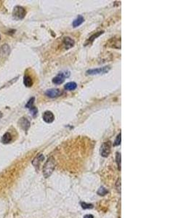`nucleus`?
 <instances>
[{
	"instance_id": "nucleus-14",
	"label": "nucleus",
	"mask_w": 194,
	"mask_h": 218,
	"mask_svg": "<svg viewBox=\"0 0 194 218\" xmlns=\"http://www.w3.org/2000/svg\"><path fill=\"white\" fill-rule=\"evenodd\" d=\"M76 87H77V85H76V82H68V83H67L66 85H65V86H64V88L66 89V90H69V91L76 90Z\"/></svg>"
},
{
	"instance_id": "nucleus-2",
	"label": "nucleus",
	"mask_w": 194,
	"mask_h": 218,
	"mask_svg": "<svg viewBox=\"0 0 194 218\" xmlns=\"http://www.w3.org/2000/svg\"><path fill=\"white\" fill-rule=\"evenodd\" d=\"M26 15L25 8L21 6H15L13 11V17L15 20H23Z\"/></svg>"
},
{
	"instance_id": "nucleus-8",
	"label": "nucleus",
	"mask_w": 194,
	"mask_h": 218,
	"mask_svg": "<svg viewBox=\"0 0 194 218\" xmlns=\"http://www.w3.org/2000/svg\"><path fill=\"white\" fill-rule=\"evenodd\" d=\"M42 119L45 121L46 123L47 124H50L52 123L55 120V116L54 114H52V112L49 111H47L43 114L42 116Z\"/></svg>"
},
{
	"instance_id": "nucleus-20",
	"label": "nucleus",
	"mask_w": 194,
	"mask_h": 218,
	"mask_svg": "<svg viewBox=\"0 0 194 218\" xmlns=\"http://www.w3.org/2000/svg\"><path fill=\"white\" fill-rule=\"evenodd\" d=\"M116 161H117L118 169H121V154H120V153L116 154Z\"/></svg>"
},
{
	"instance_id": "nucleus-1",
	"label": "nucleus",
	"mask_w": 194,
	"mask_h": 218,
	"mask_svg": "<svg viewBox=\"0 0 194 218\" xmlns=\"http://www.w3.org/2000/svg\"><path fill=\"white\" fill-rule=\"evenodd\" d=\"M55 167V162L52 157H49L43 166V175L44 178H47L51 175Z\"/></svg>"
},
{
	"instance_id": "nucleus-4",
	"label": "nucleus",
	"mask_w": 194,
	"mask_h": 218,
	"mask_svg": "<svg viewBox=\"0 0 194 218\" xmlns=\"http://www.w3.org/2000/svg\"><path fill=\"white\" fill-rule=\"evenodd\" d=\"M70 76V72H61L59 74H58L55 78L52 79V82L55 85H61L64 82L65 78Z\"/></svg>"
},
{
	"instance_id": "nucleus-18",
	"label": "nucleus",
	"mask_w": 194,
	"mask_h": 218,
	"mask_svg": "<svg viewBox=\"0 0 194 218\" xmlns=\"http://www.w3.org/2000/svg\"><path fill=\"white\" fill-rule=\"evenodd\" d=\"M107 193H108V190H106L104 187H100V189L98 190V191H97V193L100 196H105Z\"/></svg>"
},
{
	"instance_id": "nucleus-12",
	"label": "nucleus",
	"mask_w": 194,
	"mask_h": 218,
	"mask_svg": "<svg viewBox=\"0 0 194 218\" xmlns=\"http://www.w3.org/2000/svg\"><path fill=\"white\" fill-rule=\"evenodd\" d=\"M23 84L26 87H31L33 85V80L29 75H25L23 77Z\"/></svg>"
},
{
	"instance_id": "nucleus-3",
	"label": "nucleus",
	"mask_w": 194,
	"mask_h": 218,
	"mask_svg": "<svg viewBox=\"0 0 194 218\" xmlns=\"http://www.w3.org/2000/svg\"><path fill=\"white\" fill-rule=\"evenodd\" d=\"M110 67L104 66L102 68H93V69H90L87 71V75H97V74H103L106 73L109 71Z\"/></svg>"
},
{
	"instance_id": "nucleus-21",
	"label": "nucleus",
	"mask_w": 194,
	"mask_h": 218,
	"mask_svg": "<svg viewBox=\"0 0 194 218\" xmlns=\"http://www.w3.org/2000/svg\"><path fill=\"white\" fill-rule=\"evenodd\" d=\"M121 133H119V134H118V136L116 137V140H115L114 145H116H116H120V143H121Z\"/></svg>"
},
{
	"instance_id": "nucleus-22",
	"label": "nucleus",
	"mask_w": 194,
	"mask_h": 218,
	"mask_svg": "<svg viewBox=\"0 0 194 218\" xmlns=\"http://www.w3.org/2000/svg\"><path fill=\"white\" fill-rule=\"evenodd\" d=\"M84 218H94L93 215H92V214H87V215L85 216V217Z\"/></svg>"
},
{
	"instance_id": "nucleus-7",
	"label": "nucleus",
	"mask_w": 194,
	"mask_h": 218,
	"mask_svg": "<svg viewBox=\"0 0 194 218\" xmlns=\"http://www.w3.org/2000/svg\"><path fill=\"white\" fill-rule=\"evenodd\" d=\"M18 124H19V126L23 129L24 131L27 132L28 130L29 127H30L31 123L27 118L22 117L20 118L19 121H18Z\"/></svg>"
},
{
	"instance_id": "nucleus-5",
	"label": "nucleus",
	"mask_w": 194,
	"mask_h": 218,
	"mask_svg": "<svg viewBox=\"0 0 194 218\" xmlns=\"http://www.w3.org/2000/svg\"><path fill=\"white\" fill-rule=\"evenodd\" d=\"M111 142H105L102 144L100 147V154L102 157H108L109 156L110 153H111Z\"/></svg>"
},
{
	"instance_id": "nucleus-15",
	"label": "nucleus",
	"mask_w": 194,
	"mask_h": 218,
	"mask_svg": "<svg viewBox=\"0 0 194 218\" xmlns=\"http://www.w3.org/2000/svg\"><path fill=\"white\" fill-rule=\"evenodd\" d=\"M103 33V31H99V32H97V33L94 34L92 36H91V37H90V39H89L88 40H87V42H86L85 45H87V44H90V43H92V42H93L94 40H95V39L96 38H97V37H98L99 36H100L101 34H102Z\"/></svg>"
},
{
	"instance_id": "nucleus-6",
	"label": "nucleus",
	"mask_w": 194,
	"mask_h": 218,
	"mask_svg": "<svg viewBox=\"0 0 194 218\" xmlns=\"http://www.w3.org/2000/svg\"><path fill=\"white\" fill-rule=\"evenodd\" d=\"M62 95V91L59 89H49L45 92V95L49 98H55Z\"/></svg>"
},
{
	"instance_id": "nucleus-10",
	"label": "nucleus",
	"mask_w": 194,
	"mask_h": 218,
	"mask_svg": "<svg viewBox=\"0 0 194 218\" xmlns=\"http://www.w3.org/2000/svg\"><path fill=\"white\" fill-rule=\"evenodd\" d=\"M44 159V155H43L42 154H39L34 159L33 161H32V164H33L36 168H38Z\"/></svg>"
},
{
	"instance_id": "nucleus-9",
	"label": "nucleus",
	"mask_w": 194,
	"mask_h": 218,
	"mask_svg": "<svg viewBox=\"0 0 194 218\" xmlns=\"http://www.w3.org/2000/svg\"><path fill=\"white\" fill-rule=\"evenodd\" d=\"M63 45H64L65 49H69L74 46L75 42L73 39L71 38V37H65V38L63 39Z\"/></svg>"
},
{
	"instance_id": "nucleus-17",
	"label": "nucleus",
	"mask_w": 194,
	"mask_h": 218,
	"mask_svg": "<svg viewBox=\"0 0 194 218\" xmlns=\"http://www.w3.org/2000/svg\"><path fill=\"white\" fill-rule=\"evenodd\" d=\"M29 111H30L31 114H32L33 117H36V116H37V114H38V109H37L34 106L33 107L31 108V109H29Z\"/></svg>"
},
{
	"instance_id": "nucleus-13",
	"label": "nucleus",
	"mask_w": 194,
	"mask_h": 218,
	"mask_svg": "<svg viewBox=\"0 0 194 218\" xmlns=\"http://www.w3.org/2000/svg\"><path fill=\"white\" fill-rule=\"evenodd\" d=\"M12 140V135L10 133H6L3 135L2 138H1V142L3 144H8L11 142Z\"/></svg>"
},
{
	"instance_id": "nucleus-24",
	"label": "nucleus",
	"mask_w": 194,
	"mask_h": 218,
	"mask_svg": "<svg viewBox=\"0 0 194 218\" xmlns=\"http://www.w3.org/2000/svg\"><path fill=\"white\" fill-rule=\"evenodd\" d=\"M0 39H1V37H0Z\"/></svg>"
},
{
	"instance_id": "nucleus-23",
	"label": "nucleus",
	"mask_w": 194,
	"mask_h": 218,
	"mask_svg": "<svg viewBox=\"0 0 194 218\" xmlns=\"http://www.w3.org/2000/svg\"><path fill=\"white\" fill-rule=\"evenodd\" d=\"M2 116H3L2 113H1V112H0V119H1V117H2Z\"/></svg>"
},
{
	"instance_id": "nucleus-11",
	"label": "nucleus",
	"mask_w": 194,
	"mask_h": 218,
	"mask_svg": "<svg viewBox=\"0 0 194 218\" xmlns=\"http://www.w3.org/2000/svg\"><path fill=\"white\" fill-rule=\"evenodd\" d=\"M84 21H85V18H84V17L82 16V15H79L76 19L73 20L72 25H73V28H76V27L79 26L80 25H82V24L84 23Z\"/></svg>"
},
{
	"instance_id": "nucleus-19",
	"label": "nucleus",
	"mask_w": 194,
	"mask_h": 218,
	"mask_svg": "<svg viewBox=\"0 0 194 218\" xmlns=\"http://www.w3.org/2000/svg\"><path fill=\"white\" fill-rule=\"evenodd\" d=\"M82 207L83 209H92L93 208V205L91 204H87L85 202H82Z\"/></svg>"
},
{
	"instance_id": "nucleus-16",
	"label": "nucleus",
	"mask_w": 194,
	"mask_h": 218,
	"mask_svg": "<svg viewBox=\"0 0 194 218\" xmlns=\"http://www.w3.org/2000/svg\"><path fill=\"white\" fill-rule=\"evenodd\" d=\"M34 101H35V97H31L30 100H28V102L27 103L26 105H25V108L26 109H30L31 108L33 107L34 106Z\"/></svg>"
}]
</instances>
